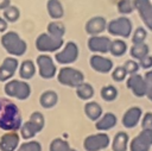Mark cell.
Returning a JSON list of instances; mask_svg holds the SVG:
<instances>
[{"instance_id": "603a6c76", "label": "cell", "mask_w": 152, "mask_h": 151, "mask_svg": "<svg viewBox=\"0 0 152 151\" xmlns=\"http://www.w3.org/2000/svg\"><path fill=\"white\" fill-rule=\"evenodd\" d=\"M129 144V137L126 132L120 131L114 136L112 141V150L113 151H127Z\"/></svg>"}, {"instance_id": "60d3db41", "label": "cell", "mask_w": 152, "mask_h": 151, "mask_svg": "<svg viewBox=\"0 0 152 151\" xmlns=\"http://www.w3.org/2000/svg\"><path fill=\"white\" fill-rule=\"evenodd\" d=\"M7 27H8V21L4 17H0V33L6 32Z\"/></svg>"}, {"instance_id": "8fae6325", "label": "cell", "mask_w": 152, "mask_h": 151, "mask_svg": "<svg viewBox=\"0 0 152 151\" xmlns=\"http://www.w3.org/2000/svg\"><path fill=\"white\" fill-rule=\"evenodd\" d=\"M134 10L138 11L145 26L152 31V2L151 0H133Z\"/></svg>"}, {"instance_id": "ffe728a7", "label": "cell", "mask_w": 152, "mask_h": 151, "mask_svg": "<svg viewBox=\"0 0 152 151\" xmlns=\"http://www.w3.org/2000/svg\"><path fill=\"white\" fill-rule=\"evenodd\" d=\"M37 73V65L31 59H25L19 65V76L21 80H31Z\"/></svg>"}, {"instance_id": "4316f807", "label": "cell", "mask_w": 152, "mask_h": 151, "mask_svg": "<svg viewBox=\"0 0 152 151\" xmlns=\"http://www.w3.org/2000/svg\"><path fill=\"white\" fill-rule=\"evenodd\" d=\"M76 94L81 100H90L94 96V87L88 82H82L76 87Z\"/></svg>"}, {"instance_id": "ee69618b", "label": "cell", "mask_w": 152, "mask_h": 151, "mask_svg": "<svg viewBox=\"0 0 152 151\" xmlns=\"http://www.w3.org/2000/svg\"><path fill=\"white\" fill-rule=\"evenodd\" d=\"M146 96L147 99L152 102V84H148L147 86V92H146Z\"/></svg>"}, {"instance_id": "e0dca14e", "label": "cell", "mask_w": 152, "mask_h": 151, "mask_svg": "<svg viewBox=\"0 0 152 151\" xmlns=\"http://www.w3.org/2000/svg\"><path fill=\"white\" fill-rule=\"evenodd\" d=\"M86 32L89 36H96L102 33L104 30H107V20L104 17L101 15H95L93 18H90L84 26Z\"/></svg>"}, {"instance_id": "7c38bea8", "label": "cell", "mask_w": 152, "mask_h": 151, "mask_svg": "<svg viewBox=\"0 0 152 151\" xmlns=\"http://www.w3.org/2000/svg\"><path fill=\"white\" fill-rule=\"evenodd\" d=\"M127 88L137 96V97H142L146 96V92H147V83L144 78V76H141L140 74H133V75H128V78L126 81Z\"/></svg>"}, {"instance_id": "6da1fadb", "label": "cell", "mask_w": 152, "mask_h": 151, "mask_svg": "<svg viewBox=\"0 0 152 151\" xmlns=\"http://www.w3.org/2000/svg\"><path fill=\"white\" fill-rule=\"evenodd\" d=\"M23 124L18 106L7 97H0V130L19 131Z\"/></svg>"}, {"instance_id": "ab89813d", "label": "cell", "mask_w": 152, "mask_h": 151, "mask_svg": "<svg viewBox=\"0 0 152 151\" xmlns=\"http://www.w3.org/2000/svg\"><path fill=\"white\" fill-rule=\"evenodd\" d=\"M141 127L152 130V112H147L142 115L141 119Z\"/></svg>"}, {"instance_id": "3957f363", "label": "cell", "mask_w": 152, "mask_h": 151, "mask_svg": "<svg viewBox=\"0 0 152 151\" xmlns=\"http://www.w3.org/2000/svg\"><path fill=\"white\" fill-rule=\"evenodd\" d=\"M4 92L8 97H13L17 100H26L31 95V86L24 80H15L11 78L10 81L5 82Z\"/></svg>"}, {"instance_id": "9a60e30c", "label": "cell", "mask_w": 152, "mask_h": 151, "mask_svg": "<svg viewBox=\"0 0 152 151\" xmlns=\"http://www.w3.org/2000/svg\"><path fill=\"white\" fill-rule=\"evenodd\" d=\"M89 64H90V68L100 74H107L109 71L113 70V62L110 58H107L102 55H99V54H94L90 59H89Z\"/></svg>"}, {"instance_id": "4dcf8cb0", "label": "cell", "mask_w": 152, "mask_h": 151, "mask_svg": "<svg viewBox=\"0 0 152 151\" xmlns=\"http://www.w3.org/2000/svg\"><path fill=\"white\" fill-rule=\"evenodd\" d=\"M100 95L104 101L110 102V101H114L118 97V89L112 84H107V86L101 88Z\"/></svg>"}, {"instance_id": "83f0119b", "label": "cell", "mask_w": 152, "mask_h": 151, "mask_svg": "<svg viewBox=\"0 0 152 151\" xmlns=\"http://www.w3.org/2000/svg\"><path fill=\"white\" fill-rule=\"evenodd\" d=\"M19 132H20V137L23 139H25V140H30V139L34 138V136L38 133L37 128L33 126V124L30 120H27V121L21 124Z\"/></svg>"}, {"instance_id": "7bdbcfd3", "label": "cell", "mask_w": 152, "mask_h": 151, "mask_svg": "<svg viewBox=\"0 0 152 151\" xmlns=\"http://www.w3.org/2000/svg\"><path fill=\"white\" fill-rule=\"evenodd\" d=\"M11 5V0H0V11H4Z\"/></svg>"}, {"instance_id": "7a4b0ae2", "label": "cell", "mask_w": 152, "mask_h": 151, "mask_svg": "<svg viewBox=\"0 0 152 151\" xmlns=\"http://www.w3.org/2000/svg\"><path fill=\"white\" fill-rule=\"evenodd\" d=\"M0 43H1V46L6 50V52L10 56L20 57L27 50L26 42L15 31H6V32H4L1 38H0Z\"/></svg>"}, {"instance_id": "ac0fdd59", "label": "cell", "mask_w": 152, "mask_h": 151, "mask_svg": "<svg viewBox=\"0 0 152 151\" xmlns=\"http://www.w3.org/2000/svg\"><path fill=\"white\" fill-rule=\"evenodd\" d=\"M141 117H142L141 108L138 106H133L124 113L121 122L126 128H133L139 124V121L141 120Z\"/></svg>"}, {"instance_id": "277c9868", "label": "cell", "mask_w": 152, "mask_h": 151, "mask_svg": "<svg viewBox=\"0 0 152 151\" xmlns=\"http://www.w3.org/2000/svg\"><path fill=\"white\" fill-rule=\"evenodd\" d=\"M57 80L63 86L76 88L82 82H84V75L81 70L66 65L59 69V71L57 73Z\"/></svg>"}, {"instance_id": "d590c367", "label": "cell", "mask_w": 152, "mask_h": 151, "mask_svg": "<svg viewBox=\"0 0 152 151\" xmlns=\"http://www.w3.org/2000/svg\"><path fill=\"white\" fill-rule=\"evenodd\" d=\"M147 37V32L144 27H137L133 32V36H132V42L133 44L135 43H144L145 39Z\"/></svg>"}, {"instance_id": "d4e9b609", "label": "cell", "mask_w": 152, "mask_h": 151, "mask_svg": "<svg viewBox=\"0 0 152 151\" xmlns=\"http://www.w3.org/2000/svg\"><path fill=\"white\" fill-rule=\"evenodd\" d=\"M148 54H150V48L145 42L144 43H135L129 49V55L133 59L139 61L140 58H142L144 56H146Z\"/></svg>"}, {"instance_id": "2e32d148", "label": "cell", "mask_w": 152, "mask_h": 151, "mask_svg": "<svg viewBox=\"0 0 152 151\" xmlns=\"http://www.w3.org/2000/svg\"><path fill=\"white\" fill-rule=\"evenodd\" d=\"M20 141L18 131H7L0 137V151H17Z\"/></svg>"}, {"instance_id": "1f68e13d", "label": "cell", "mask_w": 152, "mask_h": 151, "mask_svg": "<svg viewBox=\"0 0 152 151\" xmlns=\"http://www.w3.org/2000/svg\"><path fill=\"white\" fill-rule=\"evenodd\" d=\"M28 120H30V121L33 124V126L37 128L38 133H39V132L44 128V126H45V118H44V115H43V113H42V112L36 111V112L31 113V115H30Z\"/></svg>"}, {"instance_id": "d6986e66", "label": "cell", "mask_w": 152, "mask_h": 151, "mask_svg": "<svg viewBox=\"0 0 152 151\" xmlns=\"http://www.w3.org/2000/svg\"><path fill=\"white\" fill-rule=\"evenodd\" d=\"M118 122V119H116V115L108 112V113H104L102 114V117L95 121V127L97 131L100 132H104V131H108L110 128H113Z\"/></svg>"}, {"instance_id": "484cf974", "label": "cell", "mask_w": 152, "mask_h": 151, "mask_svg": "<svg viewBox=\"0 0 152 151\" xmlns=\"http://www.w3.org/2000/svg\"><path fill=\"white\" fill-rule=\"evenodd\" d=\"M46 30H48V33H50L51 36H53L56 38H63L65 34V26L63 23H61L58 20L50 21L48 24Z\"/></svg>"}, {"instance_id": "8992f818", "label": "cell", "mask_w": 152, "mask_h": 151, "mask_svg": "<svg viewBox=\"0 0 152 151\" xmlns=\"http://www.w3.org/2000/svg\"><path fill=\"white\" fill-rule=\"evenodd\" d=\"M107 31L112 36L128 38L132 33V21L129 20V18L121 15L107 23Z\"/></svg>"}, {"instance_id": "74e56055", "label": "cell", "mask_w": 152, "mask_h": 151, "mask_svg": "<svg viewBox=\"0 0 152 151\" xmlns=\"http://www.w3.org/2000/svg\"><path fill=\"white\" fill-rule=\"evenodd\" d=\"M124 68L126 69V71H127L128 75H133V74H137V73H138V70H139L140 67H139V63H138L137 61H134V59H128V61L125 62Z\"/></svg>"}, {"instance_id": "4fadbf2b", "label": "cell", "mask_w": 152, "mask_h": 151, "mask_svg": "<svg viewBox=\"0 0 152 151\" xmlns=\"http://www.w3.org/2000/svg\"><path fill=\"white\" fill-rule=\"evenodd\" d=\"M19 69V61L14 56L6 57L0 64V82L10 81Z\"/></svg>"}, {"instance_id": "f1b7e54d", "label": "cell", "mask_w": 152, "mask_h": 151, "mask_svg": "<svg viewBox=\"0 0 152 151\" xmlns=\"http://www.w3.org/2000/svg\"><path fill=\"white\" fill-rule=\"evenodd\" d=\"M126 51H127V44H126L122 39L112 40L109 52H110L114 57H121V56L125 55Z\"/></svg>"}, {"instance_id": "f546056e", "label": "cell", "mask_w": 152, "mask_h": 151, "mask_svg": "<svg viewBox=\"0 0 152 151\" xmlns=\"http://www.w3.org/2000/svg\"><path fill=\"white\" fill-rule=\"evenodd\" d=\"M2 17L8 21V23H15L20 18V11L17 6L10 5L7 8L2 11Z\"/></svg>"}, {"instance_id": "7402d4cb", "label": "cell", "mask_w": 152, "mask_h": 151, "mask_svg": "<svg viewBox=\"0 0 152 151\" xmlns=\"http://www.w3.org/2000/svg\"><path fill=\"white\" fill-rule=\"evenodd\" d=\"M84 113L91 121H96L102 117L103 111H102V107H101V105L99 102L88 101L84 105Z\"/></svg>"}, {"instance_id": "52a82bcc", "label": "cell", "mask_w": 152, "mask_h": 151, "mask_svg": "<svg viewBox=\"0 0 152 151\" xmlns=\"http://www.w3.org/2000/svg\"><path fill=\"white\" fill-rule=\"evenodd\" d=\"M36 65L38 68V74L42 78L50 80V78H53L57 74V68L52 57L46 54H40L37 56Z\"/></svg>"}, {"instance_id": "5b68a950", "label": "cell", "mask_w": 152, "mask_h": 151, "mask_svg": "<svg viewBox=\"0 0 152 151\" xmlns=\"http://www.w3.org/2000/svg\"><path fill=\"white\" fill-rule=\"evenodd\" d=\"M64 44L63 38H56L50 33H40L34 42L36 49L40 52H57Z\"/></svg>"}, {"instance_id": "836d02e7", "label": "cell", "mask_w": 152, "mask_h": 151, "mask_svg": "<svg viewBox=\"0 0 152 151\" xmlns=\"http://www.w3.org/2000/svg\"><path fill=\"white\" fill-rule=\"evenodd\" d=\"M17 151H42V144L37 140L30 139L20 144L17 149Z\"/></svg>"}, {"instance_id": "30bf717a", "label": "cell", "mask_w": 152, "mask_h": 151, "mask_svg": "<svg viewBox=\"0 0 152 151\" xmlns=\"http://www.w3.org/2000/svg\"><path fill=\"white\" fill-rule=\"evenodd\" d=\"M152 146V130L142 128L137 137L129 141V151H150Z\"/></svg>"}, {"instance_id": "b9f144b4", "label": "cell", "mask_w": 152, "mask_h": 151, "mask_svg": "<svg viewBox=\"0 0 152 151\" xmlns=\"http://www.w3.org/2000/svg\"><path fill=\"white\" fill-rule=\"evenodd\" d=\"M144 78H145V81H146L147 86H148V84H152V70L147 71V73L144 75Z\"/></svg>"}, {"instance_id": "cb8c5ba5", "label": "cell", "mask_w": 152, "mask_h": 151, "mask_svg": "<svg viewBox=\"0 0 152 151\" xmlns=\"http://www.w3.org/2000/svg\"><path fill=\"white\" fill-rule=\"evenodd\" d=\"M46 11L50 18H52L53 20H58L64 15V8L59 0H48Z\"/></svg>"}, {"instance_id": "9c48e42d", "label": "cell", "mask_w": 152, "mask_h": 151, "mask_svg": "<svg viewBox=\"0 0 152 151\" xmlns=\"http://www.w3.org/2000/svg\"><path fill=\"white\" fill-rule=\"evenodd\" d=\"M110 143V138L107 133L100 132L89 134L88 137L84 138L83 140V147L86 151H101L108 147Z\"/></svg>"}, {"instance_id": "d6a6232c", "label": "cell", "mask_w": 152, "mask_h": 151, "mask_svg": "<svg viewBox=\"0 0 152 151\" xmlns=\"http://www.w3.org/2000/svg\"><path fill=\"white\" fill-rule=\"evenodd\" d=\"M69 149H70L69 143L62 138L52 139L49 145V151H68Z\"/></svg>"}, {"instance_id": "e575fe53", "label": "cell", "mask_w": 152, "mask_h": 151, "mask_svg": "<svg viewBox=\"0 0 152 151\" xmlns=\"http://www.w3.org/2000/svg\"><path fill=\"white\" fill-rule=\"evenodd\" d=\"M134 10L133 0H120L118 2V12L120 14H129Z\"/></svg>"}, {"instance_id": "5bb4252c", "label": "cell", "mask_w": 152, "mask_h": 151, "mask_svg": "<svg viewBox=\"0 0 152 151\" xmlns=\"http://www.w3.org/2000/svg\"><path fill=\"white\" fill-rule=\"evenodd\" d=\"M112 40L107 36H90L88 39V49L91 52H100V54H107L109 52Z\"/></svg>"}, {"instance_id": "8d00e7d4", "label": "cell", "mask_w": 152, "mask_h": 151, "mask_svg": "<svg viewBox=\"0 0 152 151\" xmlns=\"http://www.w3.org/2000/svg\"><path fill=\"white\" fill-rule=\"evenodd\" d=\"M127 71H126V69L124 68V65L122 67H116V68H114V70H112V77H113V80L114 81H116V82H121V81H124L126 77H127Z\"/></svg>"}, {"instance_id": "f6af8a7d", "label": "cell", "mask_w": 152, "mask_h": 151, "mask_svg": "<svg viewBox=\"0 0 152 151\" xmlns=\"http://www.w3.org/2000/svg\"><path fill=\"white\" fill-rule=\"evenodd\" d=\"M68 151H76V150H75V149H71V147H70V149H69Z\"/></svg>"}, {"instance_id": "f35d334b", "label": "cell", "mask_w": 152, "mask_h": 151, "mask_svg": "<svg viewBox=\"0 0 152 151\" xmlns=\"http://www.w3.org/2000/svg\"><path fill=\"white\" fill-rule=\"evenodd\" d=\"M138 63H139V67L142 69H151L152 68V56L148 54V55L144 56L142 58H140L138 61Z\"/></svg>"}, {"instance_id": "44dd1931", "label": "cell", "mask_w": 152, "mask_h": 151, "mask_svg": "<svg viewBox=\"0 0 152 151\" xmlns=\"http://www.w3.org/2000/svg\"><path fill=\"white\" fill-rule=\"evenodd\" d=\"M58 102V94L55 90L48 89L45 92H43L39 96V103L43 108L45 109H50L52 107H55Z\"/></svg>"}, {"instance_id": "ba28073f", "label": "cell", "mask_w": 152, "mask_h": 151, "mask_svg": "<svg viewBox=\"0 0 152 151\" xmlns=\"http://www.w3.org/2000/svg\"><path fill=\"white\" fill-rule=\"evenodd\" d=\"M77 58H78V46L75 42H71V40L66 42L65 45L55 54L56 62L63 65L71 64L76 62Z\"/></svg>"}]
</instances>
